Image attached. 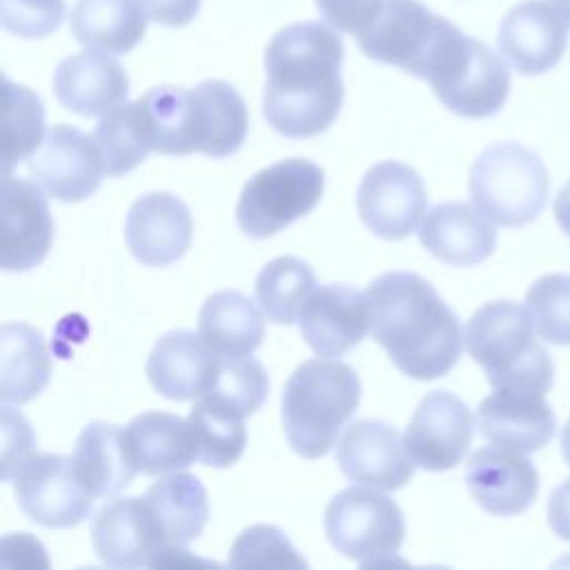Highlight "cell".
<instances>
[{
	"mask_svg": "<svg viewBox=\"0 0 570 570\" xmlns=\"http://www.w3.org/2000/svg\"><path fill=\"white\" fill-rule=\"evenodd\" d=\"M27 169L31 180L51 198L78 203L100 187L105 163L94 136L71 125H53L29 156Z\"/></svg>",
	"mask_w": 570,
	"mask_h": 570,
	"instance_id": "30bf717a",
	"label": "cell"
},
{
	"mask_svg": "<svg viewBox=\"0 0 570 570\" xmlns=\"http://www.w3.org/2000/svg\"><path fill=\"white\" fill-rule=\"evenodd\" d=\"M134 107L151 151L167 156L198 151L191 89L154 87L134 100Z\"/></svg>",
	"mask_w": 570,
	"mask_h": 570,
	"instance_id": "1f68e13d",
	"label": "cell"
},
{
	"mask_svg": "<svg viewBox=\"0 0 570 570\" xmlns=\"http://www.w3.org/2000/svg\"><path fill=\"white\" fill-rule=\"evenodd\" d=\"M363 225L385 240L410 236L428 209V196L421 176L399 160L372 165L356 194Z\"/></svg>",
	"mask_w": 570,
	"mask_h": 570,
	"instance_id": "8fae6325",
	"label": "cell"
},
{
	"mask_svg": "<svg viewBox=\"0 0 570 570\" xmlns=\"http://www.w3.org/2000/svg\"><path fill=\"white\" fill-rule=\"evenodd\" d=\"M198 151L225 158L240 149L247 136V107L243 96L225 80H203L191 89Z\"/></svg>",
	"mask_w": 570,
	"mask_h": 570,
	"instance_id": "f1b7e54d",
	"label": "cell"
},
{
	"mask_svg": "<svg viewBox=\"0 0 570 570\" xmlns=\"http://www.w3.org/2000/svg\"><path fill=\"white\" fill-rule=\"evenodd\" d=\"M218 358L200 334L174 330L154 343L147 358V379L158 394L171 401L196 399L209 390Z\"/></svg>",
	"mask_w": 570,
	"mask_h": 570,
	"instance_id": "603a6c76",
	"label": "cell"
},
{
	"mask_svg": "<svg viewBox=\"0 0 570 570\" xmlns=\"http://www.w3.org/2000/svg\"><path fill=\"white\" fill-rule=\"evenodd\" d=\"M2 160L4 174H9L20 160L42 145L45 107L29 87L16 85L9 78L2 82Z\"/></svg>",
	"mask_w": 570,
	"mask_h": 570,
	"instance_id": "e575fe53",
	"label": "cell"
},
{
	"mask_svg": "<svg viewBox=\"0 0 570 570\" xmlns=\"http://www.w3.org/2000/svg\"><path fill=\"white\" fill-rule=\"evenodd\" d=\"M147 13L142 0H76L69 29L85 49L127 53L142 40Z\"/></svg>",
	"mask_w": 570,
	"mask_h": 570,
	"instance_id": "4316f807",
	"label": "cell"
},
{
	"mask_svg": "<svg viewBox=\"0 0 570 570\" xmlns=\"http://www.w3.org/2000/svg\"><path fill=\"white\" fill-rule=\"evenodd\" d=\"M561 454H563L566 463L570 465V416H568V421L563 423V430H561Z\"/></svg>",
	"mask_w": 570,
	"mask_h": 570,
	"instance_id": "bcb514c9",
	"label": "cell"
},
{
	"mask_svg": "<svg viewBox=\"0 0 570 570\" xmlns=\"http://www.w3.org/2000/svg\"><path fill=\"white\" fill-rule=\"evenodd\" d=\"M370 332L407 376L432 381L461 354V325L436 289L414 272H385L367 285Z\"/></svg>",
	"mask_w": 570,
	"mask_h": 570,
	"instance_id": "7a4b0ae2",
	"label": "cell"
},
{
	"mask_svg": "<svg viewBox=\"0 0 570 570\" xmlns=\"http://www.w3.org/2000/svg\"><path fill=\"white\" fill-rule=\"evenodd\" d=\"M65 18V0H2L0 22L20 38H45L58 31Z\"/></svg>",
	"mask_w": 570,
	"mask_h": 570,
	"instance_id": "ab89813d",
	"label": "cell"
},
{
	"mask_svg": "<svg viewBox=\"0 0 570 570\" xmlns=\"http://www.w3.org/2000/svg\"><path fill=\"white\" fill-rule=\"evenodd\" d=\"M198 334L218 354L229 358L252 356L265 334L263 314L245 294L223 289L200 307Z\"/></svg>",
	"mask_w": 570,
	"mask_h": 570,
	"instance_id": "4dcf8cb0",
	"label": "cell"
},
{
	"mask_svg": "<svg viewBox=\"0 0 570 570\" xmlns=\"http://www.w3.org/2000/svg\"><path fill=\"white\" fill-rule=\"evenodd\" d=\"M325 534L347 559L383 566L401 550L405 519L399 503L376 488H347L325 508Z\"/></svg>",
	"mask_w": 570,
	"mask_h": 570,
	"instance_id": "ba28073f",
	"label": "cell"
},
{
	"mask_svg": "<svg viewBox=\"0 0 570 570\" xmlns=\"http://www.w3.org/2000/svg\"><path fill=\"white\" fill-rule=\"evenodd\" d=\"M325 189L323 169L307 158H285L256 171L243 187L236 220L252 238H267L309 214Z\"/></svg>",
	"mask_w": 570,
	"mask_h": 570,
	"instance_id": "52a82bcc",
	"label": "cell"
},
{
	"mask_svg": "<svg viewBox=\"0 0 570 570\" xmlns=\"http://www.w3.org/2000/svg\"><path fill=\"white\" fill-rule=\"evenodd\" d=\"M91 543L100 561L111 568H156L163 554L142 497L109 499L94 517Z\"/></svg>",
	"mask_w": 570,
	"mask_h": 570,
	"instance_id": "44dd1931",
	"label": "cell"
},
{
	"mask_svg": "<svg viewBox=\"0 0 570 570\" xmlns=\"http://www.w3.org/2000/svg\"><path fill=\"white\" fill-rule=\"evenodd\" d=\"M122 430L134 468L147 476L185 470L196 459L189 421L178 414L142 412Z\"/></svg>",
	"mask_w": 570,
	"mask_h": 570,
	"instance_id": "484cf974",
	"label": "cell"
},
{
	"mask_svg": "<svg viewBox=\"0 0 570 570\" xmlns=\"http://www.w3.org/2000/svg\"><path fill=\"white\" fill-rule=\"evenodd\" d=\"M316 285L314 269L296 256L269 261L256 278V303L278 325H289Z\"/></svg>",
	"mask_w": 570,
	"mask_h": 570,
	"instance_id": "836d02e7",
	"label": "cell"
},
{
	"mask_svg": "<svg viewBox=\"0 0 570 570\" xmlns=\"http://www.w3.org/2000/svg\"><path fill=\"white\" fill-rule=\"evenodd\" d=\"M2 479L11 481L16 468L31 454L33 434L29 423L7 403L2 405Z\"/></svg>",
	"mask_w": 570,
	"mask_h": 570,
	"instance_id": "b9f144b4",
	"label": "cell"
},
{
	"mask_svg": "<svg viewBox=\"0 0 570 570\" xmlns=\"http://www.w3.org/2000/svg\"><path fill=\"white\" fill-rule=\"evenodd\" d=\"M11 481L22 512L45 528L78 525L94 508V497L76 474L73 456L31 452Z\"/></svg>",
	"mask_w": 570,
	"mask_h": 570,
	"instance_id": "9c48e42d",
	"label": "cell"
},
{
	"mask_svg": "<svg viewBox=\"0 0 570 570\" xmlns=\"http://www.w3.org/2000/svg\"><path fill=\"white\" fill-rule=\"evenodd\" d=\"M474 434L470 407L445 390H434L416 405L403 434L412 461L430 472H443L463 461Z\"/></svg>",
	"mask_w": 570,
	"mask_h": 570,
	"instance_id": "4fadbf2b",
	"label": "cell"
},
{
	"mask_svg": "<svg viewBox=\"0 0 570 570\" xmlns=\"http://www.w3.org/2000/svg\"><path fill=\"white\" fill-rule=\"evenodd\" d=\"M316 7L327 24L358 36L376 18L383 0H316Z\"/></svg>",
	"mask_w": 570,
	"mask_h": 570,
	"instance_id": "60d3db41",
	"label": "cell"
},
{
	"mask_svg": "<svg viewBox=\"0 0 570 570\" xmlns=\"http://www.w3.org/2000/svg\"><path fill=\"white\" fill-rule=\"evenodd\" d=\"M419 78L428 80L436 98L465 118L497 114L510 94V73L503 60L481 40L465 36L445 20L430 47Z\"/></svg>",
	"mask_w": 570,
	"mask_h": 570,
	"instance_id": "5b68a950",
	"label": "cell"
},
{
	"mask_svg": "<svg viewBox=\"0 0 570 570\" xmlns=\"http://www.w3.org/2000/svg\"><path fill=\"white\" fill-rule=\"evenodd\" d=\"M149 18L165 27H185L189 24L198 9L200 0H142Z\"/></svg>",
	"mask_w": 570,
	"mask_h": 570,
	"instance_id": "7bdbcfd3",
	"label": "cell"
},
{
	"mask_svg": "<svg viewBox=\"0 0 570 570\" xmlns=\"http://www.w3.org/2000/svg\"><path fill=\"white\" fill-rule=\"evenodd\" d=\"M503 60L523 76L550 71L568 45V22L550 0H525L512 7L497 33Z\"/></svg>",
	"mask_w": 570,
	"mask_h": 570,
	"instance_id": "e0dca14e",
	"label": "cell"
},
{
	"mask_svg": "<svg viewBox=\"0 0 570 570\" xmlns=\"http://www.w3.org/2000/svg\"><path fill=\"white\" fill-rule=\"evenodd\" d=\"M296 323L305 343L325 358L356 347L372 323L367 294L350 285H321L303 301Z\"/></svg>",
	"mask_w": 570,
	"mask_h": 570,
	"instance_id": "2e32d148",
	"label": "cell"
},
{
	"mask_svg": "<svg viewBox=\"0 0 570 570\" xmlns=\"http://www.w3.org/2000/svg\"><path fill=\"white\" fill-rule=\"evenodd\" d=\"M267 390L269 381L263 363H258L252 356H220L214 381L205 394L220 399L227 405L240 410L245 416H249L263 405Z\"/></svg>",
	"mask_w": 570,
	"mask_h": 570,
	"instance_id": "74e56055",
	"label": "cell"
},
{
	"mask_svg": "<svg viewBox=\"0 0 570 570\" xmlns=\"http://www.w3.org/2000/svg\"><path fill=\"white\" fill-rule=\"evenodd\" d=\"M554 218L559 227L570 236V180L563 185V189L554 198Z\"/></svg>",
	"mask_w": 570,
	"mask_h": 570,
	"instance_id": "f6af8a7d",
	"label": "cell"
},
{
	"mask_svg": "<svg viewBox=\"0 0 570 570\" xmlns=\"http://www.w3.org/2000/svg\"><path fill=\"white\" fill-rule=\"evenodd\" d=\"M142 503L160 539L163 554L191 543L203 532L209 517L205 485L198 481V476L187 472H171L169 476L149 485Z\"/></svg>",
	"mask_w": 570,
	"mask_h": 570,
	"instance_id": "d4e9b609",
	"label": "cell"
},
{
	"mask_svg": "<svg viewBox=\"0 0 570 570\" xmlns=\"http://www.w3.org/2000/svg\"><path fill=\"white\" fill-rule=\"evenodd\" d=\"M548 523L559 539L570 541V479L552 490L548 499Z\"/></svg>",
	"mask_w": 570,
	"mask_h": 570,
	"instance_id": "ee69618b",
	"label": "cell"
},
{
	"mask_svg": "<svg viewBox=\"0 0 570 570\" xmlns=\"http://www.w3.org/2000/svg\"><path fill=\"white\" fill-rule=\"evenodd\" d=\"M53 220L36 183L4 174L0 196V265L24 272L40 265L51 247Z\"/></svg>",
	"mask_w": 570,
	"mask_h": 570,
	"instance_id": "9a60e30c",
	"label": "cell"
},
{
	"mask_svg": "<svg viewBox=\"0 0 570 570\" xmlns=\"http://www.w3.org/2000/svg\"><path fill=\"white\" fill-rule=\"evenodd\" d=\"M91 136L102 154L107 176H122L136 169L151 151L142 136L134 102H122L100 116Z\"/></svg>",
	"mask_w": 570,
	"mask_h": 570,
	"instance_id": "d590c367",
	"label": "cell"
},
{
	"mask_svg": "<svg viewBox=\"0 0 570 570\" xmlns=\"http://www.w3.org/2000/svg\"><path fill=\"white\" fill-rule=\"evenodd\" d=\"M476 428L485 441L528 454L550 443L557 419L546 394L519 387H494L479 405Z\"/></svg>",
	"mask_w": 570,
	"mask_h": 570,
	"instance_id": "ffe728a7",
	"label": "cell"
},
{
	"mask_svg": "<svg viewBox=\"0 0 570 570\" xmlns=\"http://www.w3.org/2000/svg\"><path fill=\"white\" fill-rule=\"evenodd\" d=\"M525 307L543 341L570 345V274L537 278L525 294Z\"/></svg>",
	"mask_w": 570,
	"mask_h": 570,
	"instance_id": "8d00e7d4",
	"label": "cell"
},
{
	"mask_svg": "<svg viewBox=\"0 0 570 570\" xmlns=\"http://www.w3.org/2000/svg\"><path fill=\"white\" fill-rule=\"evenodd\" d=\"M463 347L485 370L492 387H519L546 394L554 365L548 350L534 341L528 307L512 301L481 305L465 323Z\"/></svg>",
	"mask_w": 570,
	"mask_h": 570,
	"instance_id": "277c9868",
	"label": "cell"
},
{
	"mask_svg": "<svg viewBox=\"0 0 570 570\" xmlns=\"http://www.w3.org/2000/svg\"><path fill=\"white\" fill-rule=\"evenodd\" d=\"M73 465L94 499L118 494L138 472L127 452L125 430L107 421H91L82 428L76 439Z\"/></svg>",
	"mask_w": 570,
	"mask_h": 570,
	"instance_id": "83f0119b",
	"label": "cell"
},
{
	"mask_svg": "<svg viewBox=\"0 0 570 570\" xmlns=\"http://www.w3.org/2000/svg\"><path fill=\"white\" fill-rule=\"evenodd\" d=\"M343 40L332 24L307 20L278 29L265 49L263 114L287 138L325 131L343 105Z\"/></svg>",
	"mask_w": 570,
	"mask_h": 570,
	"instance_id": "6da1fadb",
	"label": "cell"
},
{
	"mask_svg": "<svg viewBox=\"0 0 570 570\" xmlns=\"http://www.w3.org/2000/svg\"><path fill=\"white\" fill-rule=\"evenodd\" d=\"M421 245L441 263L470 267L483 263L497 245L490 218L468 203H441L419 227Z\"/></svg>",
	"mask_w": 570,
	"mask_h": 570,
	"instance_id": "cb8c5ba5",
	"label": "cell"
},
{
	"mask_svg": "<svg viewBox=\"0 0 570 570\" xmlns=\"http://www.w3.org/2000/svg\"><path fill=\"white\" fill-rule=\"evenodd\" d=\"M58 102L80 116H105L127 100L125 69L102 51H82L65 58L51 78Z\"/></svg>",
	"mask_w": 570,
	"mask_h": 570,
	"instance_id": "7402d4cb",
	"label": "cell"
},
{
	"mask_svg": "<svg viewBox=\"0 0 570 570\" xmlns=\"http://www.w3.org/2000/svg\"><path fill=\"white\" fill-rule=\"evenodd\" d=\"M472 499L490 514L514 517L525 512L539 492L537 468L523 452L503 445L476 450L465 465Z\"/></svg>",
	"mask_w": 570,
	"mask_h": 570,
	"instance_id": "d6986e66",
	"label": "cell"
},
{
	"mask_svg": "<svg viewBox=\"0 0 570 570\" xmlns=\"http://www.w3.org/2000/svg\"><path fill=\"white\" fill-rule=\"evenodd\" d=\"M338 470L356 485L399 490L414 474V461L396 428L358 419L345 428L336 445Z\"/></svg>",
	"mask_w": 570,
	"mask_h": 570,
	"instance_id": "5bb4252c",
	"label": "cell"
},
{
	"mask_svg": "<svg viewBox=\"0 0 570 570\" xmlns=\"http://www.w3.org/2000/svg\"><path fill=\"white\" fill-rule=\"evenodd\" d=\"M191 234L189 207L169 191L145 194L127 212L125 240L142 265L165 267L176 263L189 249Z\"/></svg>",
	"mask_w": 570,
	"mask_h": 570,
	"instance_id": "ac0fdd59",
	"label": "cell"
},
{
	"mask_svg": "<svg viewBox=\"0 0 570 570\" xmlns=\"http://www.w3.org/2000/svg\"><path fill=\"white\" fill-rule=\"evenodd\" d=\"M443 22L419 0H383L376 18L354 38L367 58L419 76Z\"/></svg>",
	"mask_w": 570,
	"mask_h": 570,
	"instance_id": "7c38bea8",
	"label": "cell"
},
{
	"mask_svg": "<svg viewBox=\"0 0 570 570\" xmlns=\"http://www.w3.org/2000/svg\"><path fill=\"white\" fill-rule=\"evenodd\" d=\"M232 568H307L289 539L274 525L245 528L229 548Z\"/></svg>",
	"mask_w": 570,
	"mask_h": 570,
	"instance_id": "f35d334b",
	"label": "cell"
},
{
	"mask_svg": "<svg viewBox=\"0 0 570 570\" xmlns=\"http://www.w3.org/2000/svg\"><path fill=\"white\" fill-rule=\"evenodd\" d=\"M361 403L356 370L334 358H309L287 379L281 419L287 443L305 459L330 452L343 425Z\"/></svg>",
	"mask_w": 570,
	"mask_h": 570,
	"instance_id": "3957f363",
	"label": "cell"
},
{
	"mask_svg": "<svg viewBox=\"0 0 570 570\" xmlns=\"http://www.w3.org/2000/svg\"><path fill=\"white\" fill-rule=\"evenodd\" d=\"M468 187L474 207L494 225L523 227L543 212L550 178L539 154L519 142H499L472 163Z\"/></svg>",
	"mask_w": 570,
	"mask_h": 570,
	"instance_id": "8992f818",
	"label": "cell"
},
{
	"mask_svg": "<svg viewBox=\"0 0 570 570\" xmlns=\"http://www.w3.org/2000/svg\"><path fill=\"white\" fill-rule=\"evenodd\" d=\"M196 459L205 465H234L247 443L245 414L209 394L198 396L189 416Z\"/></svg>",
	"mask_w": 570,
	"mask_h": 570,
	"instance_id": "d6a6232c",
	"label": "cell"
},
{
	"mask_svg": "<svg viewBox=\"0 0 570 570\" xmlns=\"http://www.w3.org/2000/svg\"><path fill=\"white\" fill-rule=\"evenodd\" d=\"M51 358L42 334L27 323H4L0 332V399L29 403L49 383Z\"/></svg>",
	"mask_w": 570,
	"mask_h": 570,
	"instance_id": "f546056e",
	"label": "cell"
},
{
	"mask_svg": "<svg viewBox=\"0 0 570 570\" xmlns=\"http://www.w3.org/2000/svg\"><path fill=\"white\" fill-rule=\"evenodd\" d=\"M550 2L559 11V16L568 22V27H570V0H550Z\"/></svg>",
	"mask_w": 570,
	"mask_h": 570,
	"instance_id": "7dc6e473",
	"label": "cell"
}]
</instances>
